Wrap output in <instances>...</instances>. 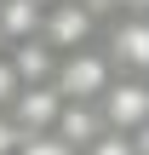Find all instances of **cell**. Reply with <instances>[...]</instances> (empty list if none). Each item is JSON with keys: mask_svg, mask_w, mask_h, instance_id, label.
Instances as JSON below:
<instances>
[{"mask_svg": "<svg viewBox=\"0 0 149 155\" xmlns=\"http://www.w3.org/2000/svg\"><path fill=\"white\" fill-rule=\"evenodd\" d=\"M109 81H115V63L103 58V40L98 46H80V52H63L57 58V75H52V86L63 98H75V104H98Z\"/></svg>", "mask_w": 149, "mask_h": 155, "instance_id": "1", "label": "cell"}, {"mask_svg": "<svg viewBox=\"0 0 149 155\" xmlns=\"http://www.w3.org/2000/svg\"><path fill=\"white\" fill-rule=\"evenodd\" d=\"M103 58L115 75H149V17L144 12H115L103 23Z\"/></svg>", "mask_w": 149, "mask_h": 155, "instance_id": "2", "label": "cell"}, {"mask_svg": "<svg viewBox=\"0 0 149 155\" xmlns=\"http://www.w3.org/2000/svg\"><path fill=\"white\" fill-rule=\"evenodd\" d=\"M98 109H103V121L115 132H144L149 127V75H115L103 86Z\"/></svg>", "mask_w": 149, "mask_h": 155, "instance_id": "3", "label": "cell"}, {"mask_svg": "<svg viewBox=\"0 0 149 155\" xmlns=\"http://www.w3.org/2000/svg\"><path fill=\"white\" fill-rule=\"evenodd\" d=\"M40 23H46V6L40 0H0V46L40 35Z\"/></svg>", "mask_w": 149, "mask_h": 155, "instance_id": "4", "label": "cell"}, {"mask_svg": "<svg viewBox=\"0 0 149 155\" xmlns=\"http://www.w3.org/2000/svg\"><path fill=\"white\" fill-rule=\"evenodd\" d=\"M80 155H138V144H132V132H115V127H103V132H98V138H92Z\"/></svg>", "mask_w": 149, "mask_h": 155, "instance_id": "5", "label": "cell"}, {"mask_svg": "<svg viewBox=\"0 0 149 155\" xmlns=\"http://www.w3.org/2000/svg\"><path fill=\"white\" fill-rule=\"evenodd\" d=\"M17 155H80V150H75L69 138H57V132H29Z\"/></svg>", "mask_w": 149, "mask_h": 155, "instance_id": "6", "label": "cell"}, {"mask_svg": "<svg viewBox=\"0 0 149 155\" xmlns=\"http://www.w3.org/2000/svg\"><path fill=\"white\" fill-rule=\"evenodd\" d=\"M17 92H23V75H17V63L6 58V46H0V109H11L17 104Z\"/></svg>", "mask_w": 149, "mask_h": 155, "instance_id": "7", "label": "cell"}, {"mask_svg": "<svg viewBox=\"0 0 149 155\" xmlns=\"http://www.w3.org/2000/svg\"><path fill=\"white\" fill-rule=\"evenodd\" d=\"M23 150V127L11 121V109H0V155H17Z\"/></svg>", "mask_w": 149, "mask_h": 155, "instance_id": "8", "label": "cell"}, {"mask_svg": "<svg viewBox=\"0 0 149 155\" xmlns=\"http://www.w3.org/2000/svg\"><path fill=\"white\" fill-rule=\"evenodd\" d=\"M109 12H144L149 17V0H109Z\"/></svg>", "mask_w": 149, "mask_h": 155, "instance_id": "9", "label": "cell"}, {"mask_svg": "<svg viewBox=\"0 0 149 155\" xmlns=\"http://www.w3.org/2000/svg\"><path fill=\"white\" fill-rule=\"evenodd\" d=\"M40 6H57V0H40Z\"/></svg>", "mask_w": 149, "mask_h": 155, "instance_id": "10", "label": "cell"}]
</instances>
